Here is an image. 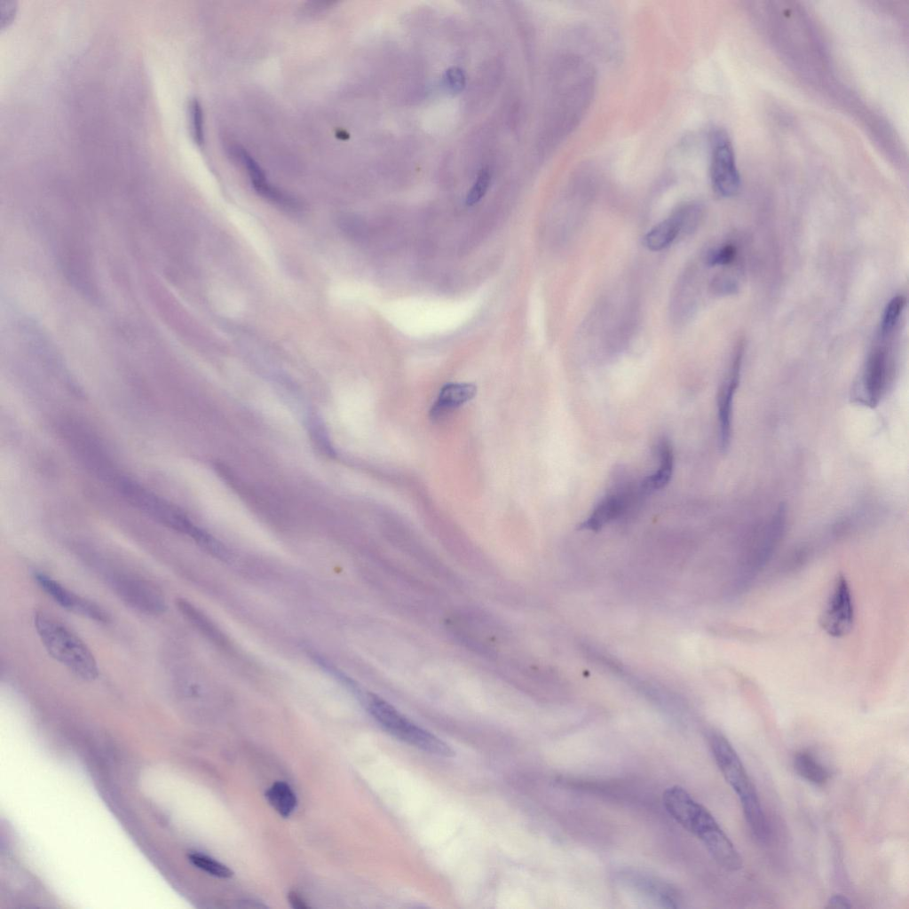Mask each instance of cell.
Listing matches in <instances>:
<instances>
[{"mask_svg": "<svg viewBox=\"0 0 909 909\" xmlns=\"http://www.w3.org/2000/svg\"><path fill=\"white\" fill-rule=\"evenodd\" d=\"M667 812L704 844L723 868L737 871L742 866L738 850L710 812L684 787L673 786L662 796Z\"/></svg>", "mask_w": 909, "mask_h": 909, "instance_id": "1", "label": "cell"}, {"mask_svg": "<svg viewBox=\"0 0 909 909\" xmlns=\"http://www.w3.org/2000/svg\"><path fill=\"white\" fill-rule=\"evenodd\" d=\"M36 633L47 652L83 680L99 676L94 655L86 644L65 623L44 612L35 614Z\"/></svg>", "mask_w": 909, "mask_h": 909, "instance_id": "2", "label": "cell"}, {"mask_svg": "<svg viewBox=\"0 0 909 909\" xmlns=\"http://www.w3.org/2000/svg\"><path fill=\"white\" fill-rule=\"evenodd\" d=\"M109 481L115 484V488L130 503L156 521L188 535L209 552L217 548V539L194 525L182 510L162 497L118 473H115Z\"/></svg>", "mask_w": 909, "mask_h": 909, "instance_id": "3", "label": "cell"}, {"mask_svg": "<svg viewBox=\"0 0 909 909\" xmlns=\"http://www.w3.org/2000/svg\"><path fill=\"white\" fill-rule=\"evenodd\" d=\"M367 705L373 717L396 738L432 755L446 757L454 755L447 743L412 723L382 699L370 695Z\"/></svg>", "mask_w": 909, "mask_h": 909, "instance_id": "4", "label": "cell"}, {"mask_svg": "<svg viewBox=\"0 0 909 909\" xmlns=\"http://www.w3.org/2000/svg\"><path fill=\"white\" fill-rule=\"evenodd\" d=\"M818 620L820 628L832 637H844L851 632L855 605L850 585L843 573L835 576Z\"/></svg>", "mask_w": 909, "mask_h": 909, "instance_id": "5", "label": "cell"}, {"mask_svg": "<svg viewBox=\"0 0 909 909\" xmlns=\"http://www.w3.org/2000/svg\"><path fill=\"white\" fill-rule=\"evenodd\" d=\"M891 372L889 348L883 344L875 346L866 360L860 380L851 391L853 401L869 407L878 405L887 391Z\"/></svg>", "mask_w": 909, "mask_h": 909, "instance_id": "6", "label": "cell"}, {"mask_svg": "<svg viewBox=\"0 0 909 909\" xmlns=\"http://www.w3.org/2000/svg\"><path fill=\"white\" fill-rule=\"evenodd\" d=\"M710 178L714 191L722 197H731L739 190L741 181L734 151L722 130L711 134Z\"/></svg>", "mask_w": 909, "mask_h": 909, "instance_id": "7", "label": "cell"}, {"mask_svg": "<svg viewBox=\"0 0 909 909\" xmlns=\"http://www.w3.org/2000/svg\"><path fill=\"white\" fill-rule=\"evenodd\" d=\"M709 745L722 775L740 802L756 796L755 788L729 740L723 735L713 732L709 737Z\"/></svg>", "mask_w": 909, "mask_h": 909, "instance_id": "8", "label": "cell"}, {"mask_svg": "<svg viewBox=\"0 0 909 909\" xmlns=\"http://www.w3.org/2000/svg\"><path fill=\"white\" fill-rule=\"evenodd\" d=\"M112 586L123 601L141 613L159 614L166 609L162 594L144 580L129 575H118L112 579Z\"/></svg>", "mask_w": 909, "mask_h": 909, "instance_id": "9", "label": "cell"}, {"mask_svg": "<svg viewBox=\"0 0 909 909\" xmlns=\"http://www.w3.org/2000/svg\"><path fill=\"white\" fill-rule=\"evenodd\" d=\"M643 495L639 486H621L601 499L580 527L597 531L607 523L621 517L636 502L637 497Z\"/></svg>", "mask_w": 909, "mask_h": 909, "instance_id": "10", "label": "cell"}, {"mask_svg": "<svg viewBox=\"0 0 909 909\" xmlns=\"http://www.w3.org/2000/svg\"><path fill=\"white\" fill-rule=\"evenodd\" d=\"M743 358V347H738L728 374L723 380L717 398V417L719 447L725 453L731 444L732 404L734 394L739 383Z\"/></svg>", "mask_w": 909, "mask_h": 909, "instance_id": "11", "label": "cell"}, {"mask_svg": "<svg viewBox=\"0 0 909 909\" xmlns=\"http://www.w3.org/2000/svg\"><path fill=\"white\" fill-rule=\"evenodd\" d=\"M39 587L61 607L99 623H107L109 615L99 605L67 589L59 581L43 573H35Z\"/></svg>", "mask_w": 909, "mask_h": 909, "instance_id": "12", "label": "cell"}, {"mask_svg": "<svg viewBox=\"0 0 909 909\" xmlns=\"http://www.w3.org/2000/svg\"><path fill=\"white\" fill-rule=\"evenodd\" d=\"M621 880L634 892L662 907L680 906L681 898L678 892L662 880L637 872L624 873Z\"/></svg>", "mask_w": 909, "mask_h": 909, "instance_id": "13", "label": "cell"}, {"mask_svg": "<svg viewBox=\"0 0 909 909\" xmlns=\"http://www.w3.org/2000/svg\"><path fill=\"white\" fill-rule=\"evenodd\" d=\"M477 387L469 383H448L442 386L436 401L432 404L430 416L440 420L447 413L472 399Z\"/></svg>", "mask_w": 909, "mask_h": 909, "instance_id": "14", "label": "cell"}, {"mask_svg": "<svg viewBox=\"0 0 909 909\" xmlns=\"http://www.w3.org/2000/svg\"><path fill=\"white\" fill-rule=\"evenodd\" d=\"M659 466L657 470L646 477L639 485L643 494H648L665 487L673 474L674 470V451L670 440L662 437L657 445Z\"/></svg>", "mask_w": 909, "mask_h": 909, "instance_id": "15", "label": "cell"}, {"mask_svg": "<svg viewBox=\"0 0 909 909\" xmlns=\"http://www.w3.org/2000/svg\"><path fill=\"white\" fill-rule=\"evenodd\" d=\"M177 605L183 615L209 640L219 645L227 644L222 631L200 609L186 599H178Z\"/></svg>", "mask_w": 909, "mask_h": 909, "instance_id": "16", "label": "cell"}, {"mask_svg": "<svg viewBox=\"0 0 909 909\" xmlns=\"http://www.w3.org/2000/svg\"><path fill=\"white\" fill-rule=\"evenodd\" d=\"M794 767L799 776L814 785H824L829 779L827 769L809 752L797 753Z\"/></svg>", "mask_w": 909, "mask_h": 909, "instance_id": "17", "label": "cell"}, {"mask_svg": "<svg viewBox=\"0 0 909 909\" xmlns=\"http://www.w3.org/2000/svg\"><path fill=\"white\" fill-rule=\"evenodd\" d=\"M679 234L677 225L670 217L651 228L644 236V243L652 251H660L671 245Z\"/></svg>", "mask_w": 909, "mask_h": 909, "instance_id": "18", "label": "cell"}, {"mask_svg": "<svg viewBox=\"0 0 909 909\" xmlns=\"http://www.w3.org/2000/svg\"><path fill=\"white\" fill-rule=\"evenodd\" d=\"M270 805L282 817L287 818L295 810L297 800L289 784L274 782L265 792Z\"/></svg>", "mask_w": 909, "mask_h": 909, "instance_id": "19", "label": "cell"}, {"mask_svg": "<svg viewBox=\"0 0 909 909\" xmlns=\"http://www.w3.org/2000/svg\"><path fill=\"white\" fill-rule=\"evenodd\" d=\"M704 209L697 202H688L680 206L671 216L680 233H693L702 221Z\"/></svg>", "mask_w": 909, "mask_h": 909, "instance_id": "20", "label": "cell"}, {"mask_svg": "<svg viewBox=\"0 0 909 909\" xmlns=\"http://www.w3.org/2000/svg\"><path fill=\"white\" fill-rule=\"evenodd\" d=\"M906 304L904 296L898 295L892 297L887 304L880 324V339L885 341L893 334L896 329L903 311Z\"/></svg>", "mask_w": 909, "mask_h": 909, "instance_id": "21", "label": "cell"}, {"mask_svg": "<svg viewBox=\"0 0 909 909\" xmlns=\"http://www.w3.org/2000/svg\"><path fill=\"white\" fill-rule=\"evenodd\" d=\"M188 858L194 866L213 876L225 879L233 875V871L226 866L207 855L193 852L188 855Z\"/></svg>", "mask_w": 909, "mask_h": 909, "instance_id": "22", "label": "cell"}, {"mask_svg": "<svg viewBox=\"0 0 909 909\" xmlns=\"http://www.w3.org/2000/svg\"><path fill=\"white\" fill-rule=\"evenodd\" d=\"M191 134L198 146L204 143L203 110L200 101L194 98L188 104Z\"/></svg>", "mask_w": 909, "mask_h": 909, "instance_id": "23", "label": "cell"}, {"mask_svg": "<svg viewBox=\"0 0 909 909\" xmlns=\"http://www.w3.org/2000/svg\"><path fill=\"white\" fill-rule=\"evenodd\" d=\"M737 253L734 244L725 243L709 250L706 256V263L711 266L729 265L736 259Z\"/></svg>", "mask_w": 909, "mask_h": 909, "instance_id": "24", "label": "cell"}, {"mask_svg": "<svg viewBox=\"0 0 909 909\" xmlns=\"http://www.w3.org/2000/svg\"><path fill=\"white\" fill-rule=\"evenodd\" d=\"M490 184V174L486 169L480 170L477 180L469 191L466 197V203L473 205L478 202L486 193Z\"/></svg>", "mask_w": 909, "mask_h": 909, "instance_id": "25", "label": "cell"}, {"mask_svg": "<svg viewBox=\"0 0 909 909\" xmlns=\"http://www.w3.org/2000/svg\"><path fill=\"white\" fill-rule=\"evenodd\" d=\"M17 2L14 0H0V27L8 26L17 12Z\"/></svg>", "mask_w": 909, "mask_h": 909, "instance_id": "26", "label": "cell"}, {"mask_svg": "<svg viewBox=\"0 0 909 909\" xmlns=\"http://www.w3.org/2000/svg\"><path fill=\"white\" fill-rule=\"evenodd\" d=\"M447 85L453 91H460L465 83V77L461 69L453 67L447 72Z\"/></svg>", "mask_w": 909, "mask_h": 909, "instance_id": "27", "label": "cell"}, {"mask_svg": "<svg viewBox=\"0 0 909 909\" xmlns=\"http://www.w3.org/2000/svg\"><path fill=\"white\" fill-rule=\"evenodd\" d=\"M851 906L852 905H851L850 900L847 897L840 895V894L832 896L829 898V900L827 902V905H826L827 908H835V909H838V908L845 909V908H850Z\"/></svg>", "mask_w": 909, "mask_h": 909, "instance_id": "28", "label": "cell"}, {"mask_svg": "<svg viewBox=\"0 0 909 909\" xmlns=\"http://www.w3.org/2000/svg\"><path fill=\"white\" fill-rule=\"evenodd\" d=\"M289 904L293 908L296 909H307L308 905L304 900L295 891H290L288 895Z\"/></svg>", "mask_w": 909, "mask_h": 909, "instance_id": "29", "label": "cell"}]
</instances>
